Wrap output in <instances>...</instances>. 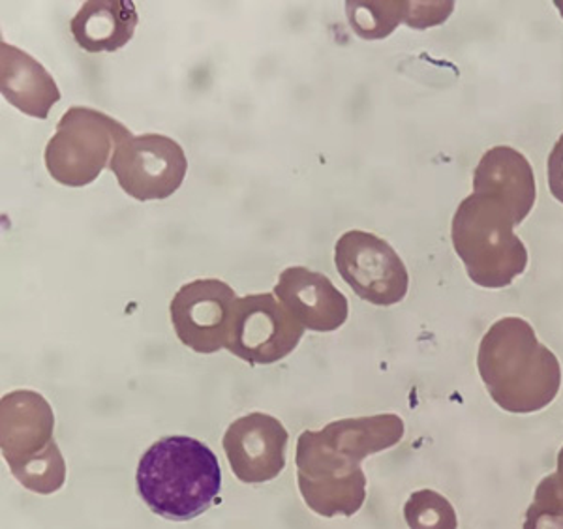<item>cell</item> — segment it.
<instances>
[{
  "label": "cell",
  "mask_w": 563,
  "mask_h": 529,
  "mask_svg": "<svg viewBox=\"0 0 563 529\" xmlns=\"http://www.w3.org/2000/svg\"><path fill=\"white\" fill-rule=\"evenodd\" d=\"M132 0H89L74 15L70 31L87 53H113L129 44L137 26Z\"/></svg>",
  "instance_id": "9a60e30c"
},
{
  "label": "cell",
  "mask_w": 563,
  "mask_h": 529,
  "mask_svg": "<svg viewBox=\"0 0 563 529\" xmlns=\"http://www.w3.org/2000/svg\"><path fill=\"white\" fill-rule=\"evenodd\" d=\"M135 485L154 515L188 522L211 509L222 488V470L203 441L167 436L141 456Z\"/></svg>",
  "instance_id": "3957f363"
},
{
  "label": "cell",
  "mask_w": 563,
  "mask_h": 529,
  "mask_svg": "<svg viewBox=\"0 0 563 529\" xmlns=\"http://www.w3.org/2000/svg\"><path fill=\"white\" fill-rule=\"evenodd\" d=\"M410 529H459V517L451 502L434 491H417L404 505Z\"/></svg>",
  "instance_id": "ac0fdd59"
},
{
  "label": "cell",
  "mask_w": 563,
  "mask_h": 529,
  "mask_svg": "<svg viewBox=\"0 0 563 529\" xmlns=\"http://www.w3.org/2000/svg\"><path fill=\"white\" fill-rule=\"evenodd\" d=\"M109 169L137 201H161L179 190L188 159L177 141L162 134L134 135L119 145Z\"/></svg>",
  "instance_id": "ba28073f"
},
{
  "label": "cell",
  "mask_w": 563,
  "mask_h": 529,
  "mask_svg": "<svg viewBox=\"0 0 563 529\" xmlns=\"http://www.w3.org/2000/svg\"><path fill=\"white\" fill-rule=\"evenodd\" d=\"M474 194L504 205L515 223H522L538 198L533 167L517 148L493 147L475 167Z\"/></svg>",
  "instance_id": "7c38bea8"
},
{
  "label": "cell",
  "mask_w": 563,
  "mask_h": 529,
  "mask_svg": "<svg viewBox=\"0 0 563 529\" xmlns=\"http://www.w3.org/2000/svg\"><path fill=\"white\" fill-rule=\"evenodd\" d=\"M547 177H549L552 196L563 205V134L560 135V140L556 141V145L549 154Z\"/></svg>",
  "instance_id": "44dd1931"
},
{
  "label": "cell",
  "mask_w": 563,
  "mask_h": 529,
  "mask_svg": "<svg viewBox=\"0 0 563 529\" xmlns=\"http://www.w3.org/2000/svg\"><path fill=\"white\" fill-rule=\"evenodd\" d=\"M134 137L129 128L102 111L68 109L45 147L47 172L58 185L84 188L109 167L119 145Z\"/></svg>",
  "instance_id": "5b68a950"
},
{
  "label": "cell",
  "mask_w": 563,
  "mask_h": 529,
  "mask_svg": "<svg viewBox=\"0 0 563 529\" xmlns=\"http://www.w3.org/2000/svg\"><path fill=\"white\" fill-rule=\"evenodd\" d=\"M305 331L275 294L246 295L231 310L225 350L252 366L275 364L297 350Z\"/></svg>",
  "instance_id": "8992f818"
},
{
  "label": "cell",
  "mask_w": 563,
  "mask_h": 529,
  "mask_svg": "<svg viewBox=\"0 0 563 529\" xmlns=\"http://www.w3.org/2000/svg\"><path fill=\"white\" fill-rule=\"evenodd\" d=\"M347 20L363 40L387 38L400 23L410 21L411 2L404 0H347Z\"/></svg>",
  "instance_id": "2e32d148"
},
{
  "label": "cell",
  "mask_w": 563,
  "mask_h": 529,
  "mask_svg": "<svg viewBox=\"0 0 563 529\" xmlns=\"http://www.w3.org/2000/svg\"><path fill=\"white\" fill-rule=\"evenodd\" d=\"M288 441V430L276 417L254 411L231 422L222 445L233 475L246 485H262L284 472Z\"/></svg>",
  "instance_id": "30bf717a"
},
{
  "label": "cell",
  "mask_w": 563,
  "mask_h": 529,
  "mask_svg": "<svg viewBox=\"0 0 563 529\" xmlns=\"http://www.w3.org/2000/svg\"><path fill=\"white\" fill-rule=\"evenodd\" d=\"M525 529H563V513L533 502L526 513Z\"/></svg>",
  "instance_id": "ffe728a7"
},
{
  "label": "cell",
  "mask_w": 563,
  "mask_h": 529,
  "mask_svg": "<svg viewBox=\"0 0 563 529\" xmlns=\"http://www.w3.org/2000/svg\"><path fill=\"white\" fill-rule=\"evenodd\" d=\"M533 502L549 505L552 509L563 513V447L558 453L556 472L539 483Z\"/></svg>",
  "instance_id": "d6986e66"
},
{
  "label": "cell",
  "mask_w": 563,
  "mask_h": 529,
  "mask_svg": "<svg viewBox=\"0 0 563 529\" xmlns=\"http://www.w3.org/2000/svg\"><path fill=\"white\" fill-rule=\"evenodd\" d=\"M10 472L21 485L25 486L26 491L42 494V496L55 494L66 483L65 456L60 453L57 441H52L42 453L13 464L10 466Z\"/></svg>",
  "instance_id": "e0dca14e"
},
{
  "label": "cell",
  "mask_w": 563,
  "mask_h": 529,
  "mask_svg": "<svg viewBox=\"0 0 563 529\" xmlns=\"http://www.w3.org/2000/svg\"><path fill=\"white\" fill-rule=\"evenodd\" d=\"M334 265L358 299L393 307L408 295L410 275L402 257L382 236L352 230L334 246Z\"/></svg>",
  "instance_id": "52a82bcc"
},
{
  "label": "cell",
  "mask_w": 563,
  "mask_h": 529,
  "mask_svg": "<svg viewBox=\"0 0 563 529\" xmlns=\"http://www.w3.org/2000/svg\"><path fill=\"white\" fill-rule=\"evenodd\" d=\"M239 297L233 287L217 278L185 284L169 305V316L180 342L201 355L228 344L231 310Z\"/></svg>",
  "instance_id": "9c48e42d"
},
{
  "label": "cell",
  "mask_w": 563,
  "mask_h": 529,
  "mask_svg": "<svg viewBox=\"0 0 563 529\" xmlns=\"http://www.w3.org/2000/svg\"><path fill=\"white\" fill-rule=\"evenodd\" d=\"M273 291L276 299L308 331H336L350 316L346 295L339 291L325 275L307 267L282 271Z\"/></svg>",
  "instance_id": "8fae6325"
},
{
  "label": "cell",
  "mask_w": 563,
  "mask_h": 529,
  "mask_svg": "<svg viewBox=\"0 0 563 529\" xmlns=\"http://www.w3.org/2000/svg\"><path fill=\"white\" fill-rule=\"evenodd\" d=\"M55 415L36 390H12L0 398V449L8 466L42 453L53 440Z\"/></svg>",
  "instance_id": "4fadbf2b"
},
{
  "label": "cell",
  "mask_w": 563,
  "mask_h": 529,
  "mask_svg": "<svg viewBox=\"0 0 563 529\" xmlns=\"http://www.w3.org/2000/svg\"><path fill=\"white\" fill-rule=\"evenodd\" d=\"M477 368L490 398L509 414L541 411L562 387L560 361L522 318H501L488 329Z\"/></svg>",
  "instance_id": "7a4b0ae2"
},
{
  "label": "cell",
  "mask_w": 563,
  "mask_h": 529,
  "mask_svg": "<svg viewBox=\"0 0 563 529\" xmlns=\"http://www.w3.org/2000/svg\"><path fill=\"white\" fill-rule=\"evenodd\" d=\"M554 4H556L558 10H560V13H562V15H563V2H562V0H556V2H554Z\"/></svg>",
  "instance_id": "7402d4cb"
},
{
  "label": "cell",
  "mask_w": 563,
  "mask_h": 529,
  "mask_svg": "<svg viewBox=\"0 0 563 529\" xmlns=\"http://www.w3.org/2000/svg\"><path fill=\"white\" fill-rule=\"evenodd\" d=\"M515 220L504 205L479 194L461 201L451 239L470 280L487 289L511 286L528 267L526 244L515 235Z\"/></svg>",
  "instance_id": "277c9868"
},
{
  "label": "cell",
  "mask_w": 563,
  "mask_h": 529,
  "mask_svg": "<svg viewBox=\"0 0 563 529\" xmlns=\"http://www.w3.org/2000/svg\"><path fill=\"white\" fill-rule=\"evenodd\" d=\"M404 421L395 414L329 422L297 440V483L308 509L323 518L353 517L366 502L361 462L402 441Z\"/></svg>",
  "instance_id": "6da1fadb"
},
{
  "label": "cell",
  "mask_w": 563,
  "mask_h": 529,
  "mask_svg": "<svg viewBox=\"0 0 563 529\" xmlns=\"http://www.w3.org/2000/svg\"><path fill=\"white\" fill-rule=\"evenodd\" d=\"M0 90L13 108L34 119H47L63 98L52 74L38 60L7 42L0 44Z\"/></svg>",
  "instance_id": "5bb4252c"
}]
</instances>
